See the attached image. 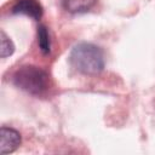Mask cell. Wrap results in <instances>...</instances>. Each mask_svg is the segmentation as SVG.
I'll list each match as a JSON object with an SVG mask.
<instances>
[{
	"mask_svg": "<svg viewBox=\"0 0 155 155\" xmlns=\"http://www.w3.org/2000/svg\"><path fill=\"white\" fill-rule=\"evenodd\" d=\"M73 68L86 75L99 74L104 68L103 51L90 42H80L75 45L69 56Z\"/></svg>",
	"mask_w": 155,
	"mask_h": 155,
	"instance_id": "1",
	"label": "cell"
},
{
	"mask_svg": "<svg viewBox=\"0 0 155 155\" xmlns=\"http://www.w3.org/2000/svg\"><path fill=\"white\" fill-rule=\"evenodd\" d=\"M13 84L34 96L44 94L50 86L48 74L35 65H23L13 74Z\"/></svg>",
	"mask_w": 155,
	"mask_h": 155,
	"instance_id": "2",
	"label": "cell"
},
{
	"mask_svg": "<svg viewBox=\"0 0 155 155\" xmlns=\"http://www.w3.org/2000/svg\"><path fill=\"white\" fill-rule=\"evenodd\" d=\"M21 144V134L11 128L2 126L0 130V153L2 155L13 153Z\"/></svg>",
	"mask_w": 155,
	"mask_h": 155,
	"instance_id": "3",
	"label": "cell"
},
{
	"mask_svg": "<svg viewBox=\"0 0 155 155\" xmlns=\"http://www.w3.org/2000/svg\"><path fill=\"white\" fill-rule=\"evenodd\" d=\"M11 12L13 15H24L39 21L42 16V7L36 0H16Z\"/></svg>",
	"mask_w": 155,
	"mask_h": 155,
	"instance_id": "4",
	"label": "cell"
},
{
	"mask_svg": "<svg viewBox=\"0 0 155 155\" xmlns=\"http://www.w3.org/2000/svg\"><path fill=\"white\" fill-rule=\"evenodd\" d=\"M97 0H62L64 10L70 13H81L88 11Z\"/></svg>",
	"mask_w": 155,
	"mask_h": 155,
	"instance_id": "5",
	"label": "cell"
},
{
	"mask_svg": "<svg viewBox=\"0 0 155 155\" xmlns=\"http://www.w3.org/2000/svg\"><path fill=\"white\" fill-rule=\"evenodd\" d=\"M38 44L44 54H47L51 48V42H50V36L47 28L45 25H39L38 27Z\"/></svg>",
	"mask_w": 155,
	"mask_h": 155,
	"instance_id": "6",
	"label": "cell"
},
{
	"mask_svg": "<svg viewBox=\"0 0 155 155\" xmlns=\"http://www.w3.org/2000/svg\"><path fill=\"white\" fill-rule=\"evenodd\" d=\"M15 52V45L12 40L5 34L4 30L0 31V56L1 58H6Z\"/></svg>",
	"mask_w": 155,
	"mask_h": 155,
	"instance_id": "7",
	"label": "cell"
}]
</instances>
